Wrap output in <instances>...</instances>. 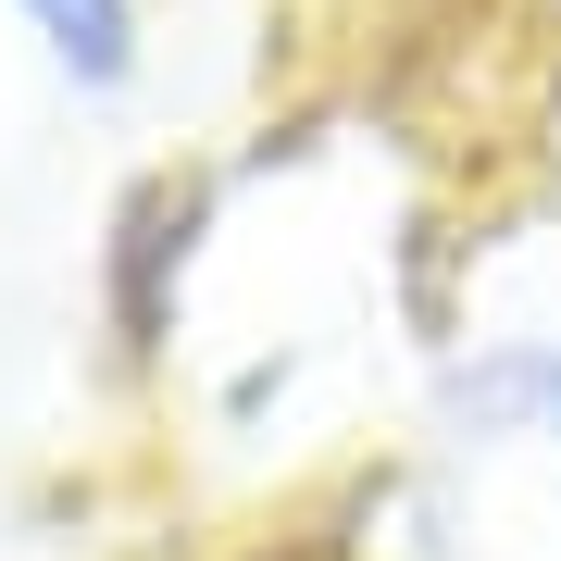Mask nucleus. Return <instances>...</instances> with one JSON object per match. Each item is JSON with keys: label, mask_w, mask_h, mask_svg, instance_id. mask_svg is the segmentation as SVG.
<instances>
[{"label": "nucleus", "mask_w": 561, "mask_h": 561, "mask_svg": "<svg viewBox=\"0 0 561 561\" xmlns=\"http://www.w3.org/2000/svg\"><path fill=\"white\" fill-rule=\"evenodd\" d=\"M449 412L461 424H512V437H561V337H512V350L461 362Z\"/></svg>", "instance_id": "1"}, {"label": "nucleus", "mask_w": 561, "mask_h": 561, "mask_svg": "<svg viewBox=\"0 0 561 561\" xmlns=\"http://www.w3.org/2000/svg\"><path fill=\"white\" fill-rule=\"evenodd\" d=\"M38 13L50 62L76 88H125V62H138V0H25Z\"/></svg>", "instance_id": "2"}]
</instances>
